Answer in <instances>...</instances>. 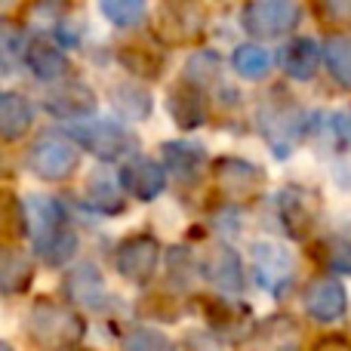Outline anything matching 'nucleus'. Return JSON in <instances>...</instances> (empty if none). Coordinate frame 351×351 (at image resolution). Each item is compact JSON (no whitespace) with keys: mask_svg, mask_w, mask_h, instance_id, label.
I'll return each mask as SVG.
<instances>
[{"mask_svg":"<svg viewBox=\"0 0 351 351\" xmlns=\"http://www.w3.org/2000/svg\"><path fill=\"white\" fill-rule=\"evenodd\" d=\"M28 333L40 348H74L86 333V324L77 311L53 299H37L28 311Z\"/></svg>","mask_w":351,"mask_h":351,"instance_id":"f257e3e1","label":"nucleus"},{"mask_svg":"<svg viewBox=\"0 0 351 351\" xmlns=\"http://www.w3.org/2000/svg\"><path fill=\"white\" fill-rule=\"evenodd\" d=\"M68 139L77 148H86L90 154H96L99 160H123L130 154H136L139 139L130 127H123L121 121H111V117H93V121H80L71 123L68 130Z\"/></svg>","mask_w":351,"mask_h":351,"instance_id":"f03ea898","label":"nucleus"},{"mask_svg":"<svg viewBox=\"0 0 351 351\" xmlns=\"http://www.w3.org/2000/svg\"><path fill=\"white\" fill-rule=\"evenodd\" d=\"M80 164V148L65 133H40L28 148V170L37 179L62 182Z\"/></svg>","mask_w":351,"mask_h":351,"instance_id":"7ed1b4c3","label":"nucleus"},{"mask_svg":"<svg viewBox=\"0 0 351 351\" xmlns=\"http://www.w3.org/2000/svg\"><path fill=\"white\" fill-rule=\"evenodd\" d=\"M302 19V6L293 3V0H256L247 3L241 12L243 31L262 40H271V37H284Z\"/></svg>","mask_w":351,"mask_h":351,"instance_id":"20e7f679","label":"nucleus"},{"mask_svg":"<svg viewBox=\"0 0 351 351\" xmlns=\"http://www.w3.org/2000/svg\"><path fill=\"white\" fill-rule=\"evenodd\" d=\"M158 262H160V243L158 237L152 234H133L117 247L114 256V265L121 271V278L133 280V284H145L152 280V274L158 271Z\"/></svg>","mask_w":351,"mask_h":351,"instance_id":"39448f33","label":"nucleus"},{"mask_svg":"<svg viewBox=\"0 0 351 351\" xmlns=\"http://www.w3.org/2000/svg\"><path fill=\"white\" fill-rule=\"evenodd\" d=\"M302 308L311 321L317 324H333L346 315L348 308V293L346 287L336 278L324 274V278H315L302 293Z\"/></svg>","mask_w":351,"mask_h":351,"instance_id":"423d86ee","label":"nucleus"},{"mask_svg":"<svg viewBox=\"0 0 351 351\" xmlns=\"http://www.w3.org/2000/svg\"><path fill=\"white\" fill-rule=\"evenodd\" d=\"M216 182L222 188L225 197L231 200H247L265 182V170L243 158H219L216 160Z\"/></svg>","mask_w":351,"mask_h":351,"instance_id":"0eeeda50","label":"nucleus"},{"mask_svg":"<svg viewBox=\"0 0 351 351\" xmlns=\"http://www.w3.org/2000/svg\"><path fill=\"white\" fill-rule=\"evenodd\" d=\"M253 271H256L259 287H265V290H271L280 296L284 287L293 280L296 265H293V256L287 253L284 247H278V243H256L253 247Z\"/></svg>","mask_w":351,"mask_h":351,"instance_id":"6e6552de","label":"nucleus"},{"mask_svg":"<svg viewBox=\"0 0 351 351\" xmlns=\"http://www.w3.org/2000/svg\"><path fill=\"white\" fill-rule=\"evenodd\" d=\"M65 293L74 305H80V308L102 311L105 305H108L105 280L93 262H80V265H74L71 271L65 274Z\"/></svg>","mask_w":351,"mask_h":351,"instance_id":"1a4fd4ad","label":"nucleus"},{"mask_svg":"<svg viewBox=\"0 0 351 351\" xmlns=\"http://www.w3.org/2000/svg\"><path fill=\"white\" fill-rule=\"evenodd\" d=\"M121 185L127 194H133L136 200H154L167 188V173L158 160L148 158H133L121 167Z\"/></svg>","mask_w":351,"mask_h":351,"instance_id":"9d476101","label":"nucleus"},{"mask_svg":"<svg viewBox=\"0 0 351 351\" xmlns=\"http://www.w3.org/2000/svg\"><path fill=\"white\" fill-rule=\"evenodd\" d=\"M164 173H173L182 185H194L206 170V152L197 142H167L164 145Z\"/></svg>","mask_w":351,"mask_h":351,"instance_id":"9b49d317","label":"nucleus"},{"mask_svg":"<svg viewBox=\"0 0 351 351\" xmlns=\"http://www.w3.org/2000/svg\"><path fill=\"white\" fill-rule=\"evenodd\" d=\"M200 274H204L213 287H219V290H225V293H241L243 290L241 256H237L231 247H225V243H219V247H213L210 253H206L204 271Z\"/></svg>","mask_w":351,"mask_h":351,"instance_id":"f8f14e48","label":"nucleus"},{"mask_svg":"<svg viewBox=\"0 0 351 351\" xmlns=\"http://www.w3.org/2000/svg\"><path fill=\"white\" fill-rule=\"evenodd\" d=\"M47 111L56 117H65V121H80V117H90L96 111V93L84 84H65L59 90H53L47 96Z\"/></svg>","mask_w":351,"mask_h":351,"instance_id":"ddd939ff","label":"nucleus"},{"mask_svg":"<svg viewBox=\"0 0 351 351\" xmlns=\"http://www.w3.org/2000/svg\"><path fill=\"white\" fill-rule=\"evenodd\" d=\"M34 280V265L19 247L0 243V296H19Z\"/></svg>","mask_w":351,"mask_h":351,"instance_id":"4468645a","label":"nucleus"},{"mask_svg":"<svg viewBox=\"0 0 351 351\" xmlns=\"http://www.w3.org/2000/svg\"><path fill=\"white\" fill-rule=\"evenodd\" d=\"M31 123H34V108H31L28 99L12 90L0 93V139L6 142L22 139L31 130Z\"/></svg>","mask_w":351,"mask_h":351,"instance_id":"2eb2a0df","label":"nucleus"},{"mask_svg":"<svg viewBox=\"0 0 351 351\" xmlns=\"http://www.w3.org/2000/svg\"><path fill=\"white\" fill-rule=\"evenodd\" d=\"M25 62L34 71V77L40 80H59L68 74V59L56 43H49L47 37H34V40L25 47Z\"/></svg>","mask_w":351,"mask_h":351,"instance_id":"dca6fc26","label":"nucleus"},{"mask_svg":"<svg viewBox=\"0 0 351 351\" xmlns=\"http://www.w3.org/2000/svg\"><path fill=\"white\" fill-rule=\"evenodd\" d=\"M280 68L290 74L293 80H311L317 71V62H321V49L311 37H296L280 49Z\"/></svg>","mask_w":351,"mask_h":351,"instance_id":"f3484780","label":"nucleus"},{"mask_svg":"<svg viewBox=\"0 0 351 351\" xmlns=\"http://www.w3.org/2000/svg\"><path fill=\"white\" fill-rule=\"evenodd\" d=\"M302 330L293 324V317H268L256 330V348L259 351H299Z\"/></svg>","mask_w":351,"mask_h":351,"instance_id":"a211bd4d","label":"nucleus"},{"mask_svg":"<svg viewBox=\"0 0 351 351\" xmlns=\"http://www.w3.org/2000/svg\"><path fill=\"white\" fill-rule=\"evenodd\" d=\"M167 108H170L173 121L179 123L182 130H194L206 121V105L200 99V93L188 84H179L167 99Z\"/></svg>","mask_w":351,"mask_h":351,"instance_id":"6ab92c4d","label":"nucleus"},{"mask_svg":"<svg viewBox=\"0 0 351 351\" xmlns=\"http://www.w3.org/2000/svg\"><path fill=\"white\" fill-rule=\"evenodd\" d=\"M324 62L327 71L342 90L351 93V37L346 34H330L324 40Z\"/></svg>","mask_w":351,"mask_h":351,"instance_id":"aec40b11","label":"nucleus"},{"mask_svg":"<svg viewBox=\"0 0 351 351\" xmlns=\"http://www.w3.org/2000/svg\"><path fill=\"white\" fill-rule=\"evenodd\" d=\"M274 206H278L280 225H284L287 234H290V237H302L305 228H308V222H311V213H308V206H305L302 194L293 191V188H287V191L278 194Z\"/></svg>","mask_w":351,"mask_h":351,"instance_id":"412c9836","label":"nucleus"},{"mask_svg":"<svg viewBox=\"0 0 351 351\" xmlns=\"http://www.w3.org/2000/svg\"><path fill=\"white\" fill-rule=\"evenodd\" d=\"M231 65H234V71L241 74V77L262 80V77H268V71H271V53L262 49L259 43H243V47L234 49Z\"/></svg>","mask_w":351,"mask_h":351,"instance_id":"4be33fe9","label":"nucleus"},{"mask_svg":"<svg viewBox=\"0 0 351 351\" xmlns=\"http://www.w3.org/2000/svg\"><path fill=\"white\" fill-rule=\"evenodd\" d=\"M34 253L40 256V262L59 268V265H65V262H71V256L77 253V234H74L71 228H62V231H56L53 237H47V241L34 243Z\"/></svg>","mask_w":351,"mask_h":351,"instance_id":"5701e85b","label":"nucleus"},{"mask_svg":"<svg viewBox=\"0 0 351 351\" xmlns=\"http://www.w3.org/2000/svg\"><path fill=\"white\" fill-rule=\"evenodd\" d=\"M114 108L130 121H142L152 114V96L136 84H121L114 86Z\"/></svg>","mask_w":351,"mask_h":351,"instance_id":"b1692460","label":"nucleus"},{"mask_svg":"<svg viewBox=\"0 0 351 351\" xmlns=\"http://www.w3.org/2000/svg\"><path fill=\"white\" fill-rule=\"evenodd\" d=\"M219 80V56L213 49H204V53H194L185 65V84L188 86H210Z\"/></svg>","mask_w":351,"mask_h":351,"instance_id":"393cba45","label":"nucleus"},{"mask_svg":"<svg viewBox=\"0 0 351 351\" xmlns=\"http://www.w3.org/2000/svg\"><path fill=\"white\" fill-rule=\"evenodd\" d=\"M86 204L99 213H108V216L123 210V197H121V191H117V185L102 179V176L90 179V185H86Z\"/></svg>","mask_w":351,"mask_h":351,"instance_id":"a878e982","label":"nucleus"},{"mask_svg":"<svg viewBox=\"0 0 351 351\" xmlns=\"http://www.w3.org/2000/svg\"><path fill=\"white\" fill-rule=\"evenodd\" d=\"M99 10H102V16L108 19L111 25H117V28H133L148 12L142 0H102Z\"/></svg>","mask_w":351,"mask_h":351,"instance_id":"bb28decb","label":"nucleus"},{"mask_svg":"<svg viewBox=\"0 0 351 351\" xmlns=\"http://www.w3.org/2000/svg\"><path fill=\"white\" fill-rule=\"evenodd\" d=\"M188 12H191V10H182V6H164V10L158 12V25H154V31H158L167 43L188 40V37L194 34V31L185 28V16H188Z\"/></svg>","mask_w":351,"mask_h":351,"instance_id":"cd10ccee","label":"nucleus"},{"mask_svg":"<svg viewBox=\"0 0 351 351\" xmlns=\"http://www.w3.org/2000/svg\"><path fill=\"white\" fill-rule=\"evenodd\" d=\"M317 253H321L324 265L330 271L339 274H351V241H342V237H330V241L317 243Z\"/></svg>","mask_w":351,"mask_h":351,"instance_id":"c85d7f7f","label":"nucleus"},{"mask_svg":"<svg viewBox=\"0 0 351 351\" xmlns=\"http://www.w3.org/2000/svg\"><path fill=\"white\" fill-rule=\"evenodd\" d=\"M123 351H176V346L167 339L164 333L158 330H148V327H139V330H130L123 336Z\"/></svg>","mask_w":351,"mask_h":351,"instance_id":"c756f323","label":"nucleus"},{"mask_svg":"<svg viewBox=\"0 0 351 351\" xmlns=\"http://www.w3.org/2000/svg\"><path fill=\"white\" fill-rule=\"evenodd\" d=\"M3 234H25V216L22 200L0 188V237Z\"/></svg>","mask_w":351,"mask_h":351,"instance_id":"7c9ffc66","label":"nucleus"},{"mask_svg":"<svg viewBox=\"0 0 351 351\" xmlns=\"http://www.w3.org/2000/svg\"><path fill=\"white\" fill-rule=\"evenodd\" d=\"M121 62L133 74H142V77H158V71H160V56L152 53V49H142V47H123Z\"/></svg>","mask_w":351,"mask_h":351,"instance_id":"2f4dec72","label":"nucleus"},{"mask_svg":"<svg viewBox=\"0 0 351 351\" xmlns=\"http://www.w3.org/2000/svg\"><path fill=\"white\" fill-rule=\"evenodd\" d=\"M237 315L247 317V308L231 302V299H225V296L206 302V317H210L213 327H219V330H231V327H237V324H243V321H237Z\"/></svg>","mask_w":351,"mask_h":351,"instance_id":"473e14b6","label":"nucleus"},{"mask_svg":"<svg viewBox=\"0 0 351 351\" xmlns=\"http://www.w3.org/2000/svg\"><path fill=\"white\" fill-rule=\"evenodd\" d=\"M188 346H185V351H222L216 346V339H210L206 333H188Z\"/></svg>","mask_w":351,"mask_h":351,"instance_id":"72a5a7b5","label":"nucleus"},{"mask_svg":"<svg viewBox=\"0 0 351 351\" xmlns=\"http://www.w3.org/2000/svg\"><path fill=\"white\" fill-rule=\"evenodd\" d=\"M311 351H351V342L342 339V336H330V339H321Z\"/></svg>","mask_w":351,"mask_h":351,"instance_id":"f704fd0d","label":"nucleus"},{"mask_svg":"<svg viewBox=\"0 0 351 351\" xmlns=\"http://www.w3.org/2000/svg\"><path fill=\"white\" fill-rule=\"evenodd\" d=\"M170 268H173V278H176V274H179V265H176V262H179V250H173V253H170ZM182 268H191V259H188V253H185V250H182ZM182 280H188L185 278V274H182Z\"/></svg>","mask_w":351,"mask_h":351,"instance_id":"c9c22d12","label":"nucleus"},{"mask_svg":"<svg viewBox=\"0 0 351 351\" xmlns=\"http://www.w3.org/2000/svg\"><path fill=\"white\" fill-rule=\"evenodd\" d=\"M0 351H12V346H6V342L0 339Z\"/></svg>","mask_w":351,"mask_h":351,"instance_id":"e433bc0d","label":"nucleus"}]
</instances>
